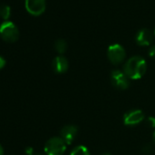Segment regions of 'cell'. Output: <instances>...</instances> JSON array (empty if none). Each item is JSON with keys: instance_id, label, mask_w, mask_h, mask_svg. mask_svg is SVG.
<instances>
[{"instance_id": "16", "label": "cell", "mask_w": 155, "mask_h": 155, "mask_svg": "<svg viewBox=\"0 0 155 155\" xmlns=\"http://www.w3.org/2000/svg\"><path fill=\"white\" fill-rule=\"evenodd\" d=\"M26 152H27V154H28V155H44V154H41V153H39V152H36V151H35L31 147L27 148Z\"/></svg>"}, {"instance_id": "5", "label": "cell", "mask_w": 155, "mask_h": 155, "mask_svg": "<svg viewBox=\"0 0 155 155\" xmlns=\"http://www.w3.org/2000/svg\"><path fill=\"white\" fill-rule=\"evenodd\" d=\"M110 81L113 87L120 91L127 90L130 86V79L123 71L120 69H113L111 71Z\"/></svg>"}, {"instance_id": "12", "label": "cell", "mask_w": 155, "mask_h": 155, "mask_svg": "<svg viewBox=\"0 0 155 155\" xmlns=\"http://www.w3.org/2000/svg\"><path fill=\"white\" fill-rule=\"evenodd\" d=\"M70 155H91L89 150L85 146H77L75 149L72 150Z\"/></svg>"}, {"instance_id": "21", "label": "cell", "mask_w": 155, "mask_h": 155, "mask_svg": "<svg viewBox=\"0 0 155 155\" xmlns=\"http://www.w3.org/2000/svg\"><path fill=\"white\" fill-rule=\"evenodd\" d=\"M101 155H111V154L109 153V152H104V153H101Z\"/></svg>"}, {"instance_id": "8", "label": "cell", "mask_w": 155, "mask_h": 155, "mask_svg": "<svg viewBox=\"0 0 155 155\" xmlns=\"http://www.w3.org/2000/svg\"><path fill=\"white\" fill-rule=\"evenodd\" d=\"M78 127L75 125H66L60 130V138L66 142L67 145L71 144L78 135Z\"/></svg>"}, {"instance_id": "3", "label": "cell", "mask_w": 155, "mask_h": 155, "mask_svg": "<svg viewBox=\"0 0 155 155\" xmlns=\"http://www.w3.org/2000/svg\"><path fill=\"white\" fill-rule=\"evenodd\" d=\"M67 144L60 137H52L45 144L44 150L47 155H63Z\"/></svg>"}, {"instance_id": "18", "label": "cell", "mask_w": 155, "mask_h": 155, "mask_svg": "<svg viewBox=\"0 0 155 155\" xmlns=\"http://www.w3.org/2000/svg\"><path fill=\"white\" fill-rule=\"evenodd\" d=\"M6 65V60L3 57L0 56V69H2Z\"/></svg>"}, {"instance_id": "20", "label": "cell", "mask_w": 155, "mask_h": 155, "mask_svg": "<svg viewBox=\"0 0 155 155\" xmlns=\"http://www.w3.org/2000/svg\"><path fill=\"white\" fill-rule=\"evenodd\" d=\"M152 140H153V142L155 143V130H154V132L152 134Z\"/></svg>"}, {"instance_id": "1", "label": "cell", "mask_w": 155, "mask_h": 155, "mask_svg": "<svg viewBox=\"0 0 155 155\" xmlns=\"http://www.w3.org/2000/svg\"><path fill=\"white\" fill-rule=\"evenodd\" d=\"M147 70L145 59L140 56H134L129 58L123 67V72L130 80H139L142 78Z\"/></svg>"}, {"instance_id": "13", "label": "cell", "mask_w": 155, "mask_h": 155, "mask_svg": "<svg viewBox=\"0 0 155 155\" xmlns=\"http://www.w3.org/2000/svg\"><path fill=\"white\" fill-rule=\"evenodd\" d=\"M11 14V10H10V7L8 5H1L0 6V17H1L3 19L7 20L9 18Z\"/></svg>"}, {"instance_id": "11", "label": "cell", "mask_w": 155, "mask_h": 155, "mask_svg": "<svg viewBox=\"0 0 155 155\" xmlns=\"http://www.w3.org/2000/svg\"><path fill=\"white\" fill-rule=\"evenodd\" d=\"M55 49L57 50L58 53L59 54H64L66 50L68 49V43L66 42L65 39H58L55 42Z\"/></svg>"}, {"instance_id": "19", "label": "cell", "mask_w": 155, "mask_h": 155, "mask_svg": "<svg viewBox=\"0 0 155 155\" xmlns=\"http://www.w3.org/2000/svg\"><path fill=\"white\" fill-rule=\"evenodd\" d=\"M0 155H4V149L1 144H0Z\"/></svg>"}, {"instance_id": "7", "label": "cell", "mask_w": 155, "mask_h": 155, "mask_svg": "<svg viewBox=\"0 0 155 155\" xmlns=\"http://www.w3.org/2000/svg\"><path fill=\"white\" fill-rule=\"evenodd\" d=\"M27 11L33 16H40L46 10V0H25Z\"/></svg>"}, {"instance_id": "14", "label": "cell", "mask_w": 155, "mask_h": 155, "mask_svg": "<svg viewBox=\"0 0 155 155\" xmlns=\"http://www.w3.org/2000/svg\"><path fill=\"white\" fill-rule=\"evenodd\" d=\"M142 153L145 154V155H150L152 151H153V149H152V146L150 144H147L146 146H144L142 148Z\"/></svg>"}, {"instance_id": "10", "label": "cell", "mask_w": 155, "mask_h": 155, "mask_svg": "<svg viewBox=\"0 0 155 155\" xmlns=\"http://www.w3.org/2000/svg\"><path fill=\"white\" fill-rule=\"evenodd\" d=\"M52 68L56 73L63 74L68 68V61L64 56H58L52 61Z\"/></svg>"}, {"instance_id": "17", "label": "cell", "mask_w": 155, "mask_h": 155, "mask_svg": "<svg viewBox=\"0 0 155 155\" xmlns=\"http://www.w3.org/2000/svg\"><path fill=\"white\" fill-rule=\"evenodd\" d=\"M149 55L151 58H155V45L150 48V49H149Z\"/></svg>"}, {"instance_id": "9", "label": "cell", "mask_w": 155, "mask_h": 155, "mask_svg": "<svg viewBox=\"0 0 155 155\" xmlns=\"http://www.w3.org/2000/svg\"><path fill=\"white\" fill-rule=\"evenodd\" d=\"M135 40L139 46H141V47L149 46L153 40V33L150 29L142 28L137 33Z\"/></svg>"}, {"instance_id": "4", "label": "cell", "mask_w": 155, "mask_h": 155, "mask_svg": "<svg viewBox=\"0 0 155 155\" xmlns=\"http://www.w3.org/2000/svg\"><path fill=\"white\" fill-rule=\"evenodd\" d=\"M107 56L109 60L113 65H119L126 58V51L124 48L120 44H112L108 48Z\"/></svg>"}, {"instance_id": "2", "label": "cell", "mask_w": 155, "mask_h": 155, "mask_svg": "<svg viewBox=\"0 0 155 155\" xmlns=\"http://www.w3.org/2000/svg\"><path fill=\"white\" fill-rule=\"evenodd\" d=\"M0 37L7 42H16L19 38V30L11 21H5L0 25Z\"/></svg>"}, {"instance_id": "22", "label": "cell", "mask_w": 155, "mask_h": 155, "mask_svg": "<svg viewBox=\"0 0 155 155\" xmlns=\"http://www.w3.org/2000/svg\"><path fill=\"white\" fill-rule=\"evenodd\" d=\"M154 36H155V30H154Z\"/></svg>"}, {"instance_id": "6", "label": "cell", "mask_w": 155, "mask_h": 155, "mask_svg": "<svg viewBox=\"0 0 155 155\" xmlns=\"http://www.w3.org/2000/svg\"><path fill=\"white\" fill-rule=\"evenodd\" d=\"M145 119V115L140 110H130L123 116V122L127 126H136L142 122Z\"/></svg>"}, {"instance_id": "15", "label": "cell", "mask_w": 155, "mask_h": 155, "mask_svg": "<svg viewBox=\"0 0 155 155\" xmlns=\"http://www.w3.org/2000/svg\"><path fill=\"white\" fill-rule=\"evenodd\" d=\"M146 124L150 128H155V117H149L146 120Z\"/></svg>"}]
</instances>
